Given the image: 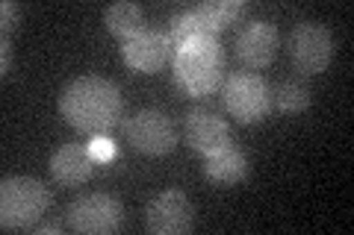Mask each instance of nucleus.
<instances>
[{"label":"nucleus","mask_w":354,"mask_h":235,"mask_svg":"<svg viewBox=\"0 0 354 235\" xmlns=\"http://www.w3.org/2000/svg\"><path fill=\"white\" fill-rule=\"evenodd\" d=\"M174 76L192 97L213 94L225 80V53L218 39L198 36L174 50Z\"/></svg>","instance_id":"nucleus-2"},{"label":"nucleus","mask_w":354,"mask_h":235,"mask_svg":"<svg viewBox=\"0 0 354 235\" xmlns=\"http://www.w3.org/2000/svg\"><path fill=\"white\" fill-rule=\"evenodd\" d=\"M36 232H62L59 221H48V223H36Z\"/></svg>","instance_id":"nucleus-21"},{"label":"nucleus","mask_w":354,"mask_h":235,"mask_svg":"<svg viewBox=\"0 0 354 235\" xmlns=\"http://www.w3.org/2000/svg\"><path fill=\"white\" fill-rule=\"evenodd\" d=\"M251 171V162L242 147L236 144H225L213 153H207V165H204V174L207 180H213L218 185H234V183H242Z\"/></svg>","instance_id":"nucleus-13"},{"label":"nucleus","mask_w":354,"mask_h":235,"mask_svg":"<svg viewBox=\"0 0 354 235\" xmlns=\"http://www.w3.org/2000/svg\"><path fill=\"white\" fill-rule=\"evenodd\" d=\"M290 59L307 76L328 71L334 59V36L322 21H301L290 32Z\"/></svg>","instance_id":"nucleus-4"},{"label":"nucleus","mask_w":354,"mask_h":235,"mask_svg":"<svg viewBox=\"0 0 354 235\" xmlns=\"http://www.w3.org/2000/svg\"><path fill=\"white\" fill-rule=\"evenodd\" d=\"M195 9L207 18V24L216 32H221L230 24H236V21L245 15V3H239V0H213V3H198Z\"/></svg>","instance_id":"nucleus-17"},{"label":"nucleus","mask_w":354,"mask_h":235,"mask_svg":"<svg viewBox=\"0 0 354 235\" xmlns=\"http://www.w3.org/2000/svg\"><path fill=\"white\" fill-rule=\"evenodd\" d=\"M95 171V156L88 153V144L68 141L50 156V174L59 185H83Z\"/></svg>","instance_id":"nucleus-12"},{"label":"nucleus","mask_w":354,"mask_h":235,"mask_svg":"<svg viewBox=\"0 0 354 235\" xmlns=\"http://www.w3.org/2000/svg\"><path fill=\"white\" fill-rule=\"evenodd\" d=\"M59 112L74 130L88 136H106L124 112L118 85L104 76H77L59 94Z\"/></svg>","instance_id":"nucleus-1"},{"label":"nucleus","mask_w":354,"mask_h":235,"mask_svg":"<svg viewBox=\"0 0 354 235\" xmlns=\"http://www.w3.org/2000/svg\"><path fill=\"white\" fill-rule=\"evenodd\" d=\"M183 136L189 141V147L198 150V153H213L218 147L230 144V127L227 121L216 115L209 109H192L189 115L183 121Z\"/></svg>","instance_id":"nucleus-11"},{"label":"nucleus","mask_w":354,"mask_h":235,"mask_svg":"<svg viewBox=\"0 0 354 235\" xmlns=\"http://www.w3.org/2000/svg\"><path fill=\"white\" fill-rule=\"evenodd\" d=\"M50 188L36 176H6L0 183V227L3 229H36V223L50 206Z\"/></svg>","instance_id":"nucleus-3"},{"label":"nucleus","mask_w":354,"mask_h":235,"mask_svg":"<svg viewBox=\"0 0 354 235\" xmlns=\"http://www.w3.org/2000/svg\"><path fill=\"white\" fill-rule=\"evenodd\" d=\"M281 36L274 24L269 21H248L245 27L236 32V56L248 68H266L278 56Z\"/></svg>","instance_id":"nucleus-10"},{"label":"nucleus","mask_w":354,"mask_h":235,"mask_svg":"<svg viewBox=\"0 0 354 235\" xmlns=\"http://www.w3.org/2000/svg\"><path fill=\"white\" fill-rule=\"evenodd\" d=\"M272 103L283 115H298V112H304L310 106V88L295 80H281L272 88Z\"/></svg>","instance_id":"nucleus-16"},{"label":"nucleus","mask_w":354,"mask_h":235,"mask_svg":"<svg viewBox=\"0 0 354 235\" xmlns=\"http://www.w3.org/2000/svg\"><path fill=\"white\" fill-rule=\"evenodd\" d=\"M145 223L153 235H186L195 227V209L183 192L169 188L148 203Z\"/></svg>","instance_id":"nucleus-8"},{"label":"nucleus","mask_w":354,"mask_h":235,"mask_svg":"<svg viewBox=\"0 0 354 235\" xmlns=\"http://www.w3.org/2000/svg\"><path fill=\"white\" fill-rule=\"evenodd\" d=\"M198 36H209V39H218V32L207 24V18L198 12V9H186V12L174 15L171 18V27H169V39L174 44V50L180 48V44H186L189 39H198Z\"/></svg>","instance_id":"nucleus-15"},{"label":"nucleus","mask_w":354,"mask_h":235,"mask_svg":"<svg viewBox=\"0 0 354 235\" xmlns=\"http://www.w3.org/2000/svg\"><path fill=\"white\" fill-rule=\"evenodd\" d=\"M15 68V56H12V44H9V36H3V41H0V74L9 76Z\"/></svg>","instance_id":"nucleus-20"},{"label":"nucleus","mask_w":354,"mask_h":235,"mask_svg":"<svg viewBox=\"0 0 354 235\" xmlns=\"http://www.w3.org/2000/svg\"><path fill=\"white\" fill-rule=\"evenodd\" d=\"M18 24H21V6L15 0H6V3L0 6V30H3V36L15 32Z\"/></svg>","instance_id":"nucleus-18"},{"label":"nucleus","mask_w":354,"mask_h":235,"mask_svg":"<svg viewBox=\"0 0 354 235\" xmlns=\"http://www.w3.org/2000/svg\"><path fill=\"white\" fill-rule=\"evenodd\" d=\"M104 24L113 30L121 41H124V39H130V36H136V32H142L145 15H142V6H139V3H133V0H118V3L106 6Z\"/></svg>","instance_id":"nucleus-14"},{"label":"nucleus","mask_w":354,"mask_h":235,"mask_svg":"<svg viewBox=\"0 0 354 235\" xmlns=\"http://www.w3.org/2000/svg\"><path fill=\"white\" fill-rule=\"evenodd\" d=\"M225 106L230 118L242 124H257L272 109V88L257 74H230L225 80Z\"/></svg>","instance_id":"nucleus-5"},{"label":"nucleus","mask_w":354,"mask_h":235,"mask_svg":"<svg viewBox=\"0 0 354 235\" xmlns=\"http://www.w3.org/2000/svg\"><path fill=\"white\" fill-rule=\"evenodd\" d=\"M124 136L139 153H148V156H165L177 147V130L171 124V118L160 109L133 112L124 127Z\"/></svg>","instance_id":"nucleus-7"},{"label":"nucleus","mask_w":354,"mask_h":235,"mask_svg":"<svg viewBox=\"0 0 354 235\" xmlns=\"http://www.w3.org/2000/svg\"><path fill=\"white\" fill-rule=\"evenodd\" d=\"M124 223V206L109 194H83L68 206V227L83 235H113Z\"/></svg>","instance_id":"nucleus-6"},{"label":"nucleus","mask_w":354,"mask_h":235,"mask_svg":"<svg viewBox=\"0 0 354 235\" xmlns=\"http://www.w3.org/2000/svg\"><path fill=\"white\" fill-rule=\"evenodd\" d=\"M88 153L95 156V162H109V159H115V144L109 136H95L88 141Z\"/></svg>","instance_id":"nucleus-19"},{"label":"nucleus","mask_w":354,"mask_h":235,"mask_svg":"<svg viewBox=\"0 0 354 235\" xmlns=\"http://www.w3.org/2000/svg\"><path fill=\"white\" fill-rule=\"evenodd\" d=\"M121 53H124V62L130 65L133 71L153 74L171 59L174 44L169 39V32L142 30V32H136V36L121 41Z\"/></svg>","instance_id":"nucleus-9"}]
</instances>
